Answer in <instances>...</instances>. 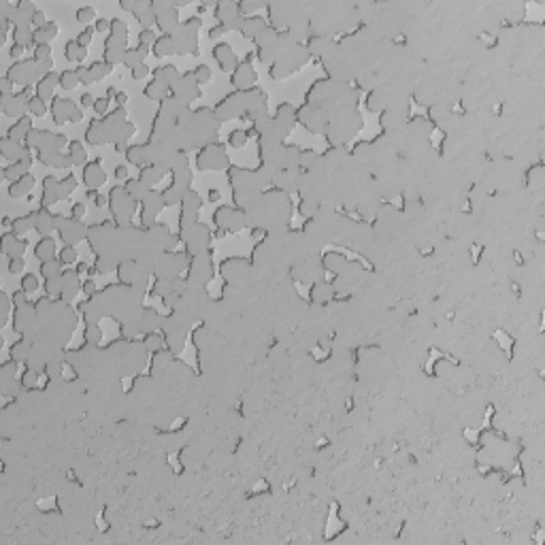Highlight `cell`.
<instances>
[{
    "label": "cell",
    "mask_w": 545,
    "mask_h": 545,
    "mask_svg": "<svg viewBox=\"0 0 545 545\" xmlns=\"http://www.w3.org/2000/svg\"><path fill=\"white\" fill-rule=\"evenodd\" d=\"M173 43L177 53H196V30L186 24L179 26L177 32L173 34Z\"/></svg>",
    "instance_id": "6da1fadb"
},
{
    "label": "cell",
    "mask_w": 545,
    "mask_h": 545,
    "mask_svg": "<svg viewBox=\"0 0 545 545\" xmlns=\"http://www.w3.org/2000/svg\"><path fill=\"white\" fill-rule=\"evenodd\" d=\"M53 117H55V124H64V122H79L81 119V111L77 107H73L71 100H64V98H53Z\"/></svg>",
    "instance_id": "7a4b0ae2"
},
{
    "label": "cell",
    "mask_w": 545,
    "mask_h": 545,
    "mask_svg": "<svg viewBox=\"0 0 545 545\" xmlns=\"http://www.w3.org/2000/svg\"><path fill=\"white\" fill-rule=\"evenodd\" d=\"M28 100H30V98H28L26 94L15 92L9 100H3V102H0V109H3L5 115L20 119V117H24V113L28 111Z\"/></svg>",
    "instance_id": "3957f363"
},
{
    "label": "cell",
    "mask_w": 545,
    "mask_h": 545,
    "mask_svg": "<svg viewBox=\"0 0 545 545\" xmlns=\"http://www.w3.org/2000/svg\"><path fill=\"white\" fill-rule=\"evenodd\" d=\"M39 11L30 0H20L17 5H13V13H11V24L13 26H32V17Z\"/></svg>",
    "instance_id": "277c9868"
},
{
    "label": "cell",
    "mask_w": 545,
    "mask_h": 545,
    "mask_svg": "<svg viewBox=\"0 0 545 545\" xmlns=\"http://www.w3.org/2000/svg\"><path fill=\"white\" fill-rule=\"evenodd\" d=\"M0 154H3V158L13 160V162L24 160V158L30 156L28 154V147L22 141H13V139H7V137L0 139Z\"/></svg>",
    "instance_id": "5b68a950"
},
{
    "label": "cell",
    "mask_w": 545,
    "mask_h": 545,
    "mask_svg": "<svg viewBox=\"0 0 545 545\" xmlns=\"http://www.w3.org/2000/svg\"><path fill=\"white\" fill-rule=\"evenodd\" d=\"M62 222V215H51L49 211H47V207H41L39 211H36V230H39L43 236L49 234L53 228H58Z\"/></svg>",
    "instance_id": "8992f818"
},
{
    "label": "cell",
    "mask_w": 545,
    "mask_h": 545,
    "mask_svg": "<svg viewBox=\"0 0 545 545\" xmlns=\"http://www.w3.org/2000/svg\"><path fill=\"white\" fill-rule=\"evenodd\" d=\"M58 230H60V236L64 238V243L66 245H73V243H77L79 238H81V234H83V228H81V224L77 222V219H64L62 217V222H60V226H58Z\"/></svg>",
    "instance_id": "52a82bcc"
},
{
    "label": "cell",
    "mask_w": 545,
    "mask_h": 545,
    "mask_svg": "<svg viewBox=\"0 0 545 545\" xmlns=\"http://www.w3.org/2000/svg\"><path fill=\"white\" fill-rule=\"evenodd\" d=\"M34 320V309L30 307L28 302H22V305H15V315H13V328L20 330V332H26L28 326L32 324Z\"/></svg>",
    "instance_id": "ba28073f"
},
{
    "label": "cell",
    "mask_w": 545,
    "mask_h": 545,
    "mask_svg": "<svg viewBox=\"0 0 545 545\" xmlns=\"http://www.w3.org/2000/svg\"><path fill=\"white\" fill-rule=\"evenodd\" d=\"M30 164H32V156H28L24 160H17V162H13V164H9V166L3 168V177L9 181V184H13L15 179H20L22 175L28 173Z\"/></svg>",
    "instance_id": "9c48e42d"
},
{
    "label": "cell",
    "mask_w": 545,
    "mask_h": 545,
    "mask_svg": "<svg viewBox=\"0 0 545 545\" xmlns=\"http://www.w3.org/2000/svg\"><path fill=\"white\" fill-rule=\"evenodd\" d=\"M32 188H34V177L30 173H26L20 179H15L13 184H9V196L11 198H22V196H26L28 192H30Z\"/></svg>",
    "instance_id": "30bf717a"
},
{
    "label": "cell",
    "mask_w": 545,
    "mask_h": 545,
    "mask_svg": "<svg viewBox=\"0 0 545 545\" xmlns=\"http://www.w3.org/2000/svg\"><path fill=\"white\" fill-rule=\"evenodd\" d=\"M55 83H58V75H55L53 71H51V73H47L45 77H41L39 81H36V85H34L36 96L43 98V100L51 98V96H53V88H55Z\"/></svg>",
    "instance_id": "8fae6325"
},
{
    "label": "cell",
    "mask_w": 545,
    "mask_h": 545,
    "mask_svg": "<svg viewBox=\"0 0 545 545\" xmlns=\"http://www.w3.org/2000/svg\"><path fill=\"white\" fill-rule=\"evenodd\" d=\"M213 55H215V60L219 62V66H222V71H230L232 66H236V58H234V53H232V49H230V47H228L226 43H219V45H215Z\"/></svg>",
    "instance_id": "7c38bea8"
},
{
    "label": "cell",
    "mask_w": 545,
    "mask_h": 545,
    "mask_svg": "<svg viewBox=\"0 0 545 545\" xmlns=\"http://www.w3.org/2000/svg\"><path fill=\"white\" fill-rule=\"evenodd\" d=\"M238 30H241L247 39H256V36L264 30V22H262V17H258V15H247V17H243Z\"/></svg>",
    "instance_id": "4fadbf2b"
},
{
    "label": "cell",
    "mask_w": 545,
    "mask_h": 545,
    "mask_svg": "<svg viewBox=\"0 0 545 545\" xmlns=\"http://www.w3.org/2000/svg\"><path fill=\"white\" fill-rule=\"evenodd\" d=\"M77 288H79V281H77V273H73V271H66L62 273V300L64 302H69L75 294H77Z\"/></svg>",
    "instance_id": "5bb4252c"
},
{
    "label": "cell",
    "mask_w": 545,
    "mask_h": 545,
    "mask_svg": "<svg viewBox=\"0 0 545 545\" xmlns=\"http://www.w3.org/2000/svg\"><path fill=\"white\" fill-rule=\"evenodd\" d=\"M32 130V119L28 117V115H24V117H20L17 119L15 124L11 128L7 130V139H13V141H24L26 139V135L28 132Z\"/></svg>",
    "instance_id": "9a60e30c"
},
{
    "label": "cell",
    "mask_w": 545,
    "mask_h": 545,
    "mask_svg": "<svg viewBox=\"0 0 545 545\" xmlns=\"http://www.w3.org/2000/svg\"><path fill=\"white\" fill-rule=\"evenodd\" d=\"M43 198H41V207H49L53 205L55 200H60L58 196V181L53 177H45V184H43Z\"/></svg>",
    "instance_id": "2e32d148"
},
{
    "label": "cell",
    "mask_w": 545,
    "mask_h": 545,
    "mask_svg": "<svg viewBox=\"0 0 545 545\" xmlns=\"http://www.w3.org/2000/svg\"><path fill=\"white\" fill-rule=\"evenodd\" d=\"M13 43L24 45V47H34L32 26H13Z\"/></svg>",
    "instance_id": "e0dca14e"
},
{
    "label": "cell",
    "mask_w": 545,
    "mask_h": 545,
    "mask_svg": "<svg viewBox=\"0 0 545 545\" xmlns=\"http://www.w3.org/2000/svg\"><path fill=\"white\" fill-rule=\"evenodd\" d=\"M55 34H58V26L53 22H47L43 28H36L34 30V47L36 45H49V41Z\"/></svg>",
    "instance_id": "ac0fdd59"
},
{
    "label": "cell",
    "mask_w": 545,
    "mask_h": 545,
    "mask_svg": "<svg viewBox=\"0 0 545 545\" xmlns=\"http://www.w3.org/2000/svg\"><path fill=\"white\" fill-rule=\"evenodd\" d=\"M252 81H254L252 66L250 64H236V71L232 75V83L236 85V88H245V85H250Z\"/></svg>",
    "instance_id": "d6986e66"
},
{
    "label": "cell",
    "mask_w": 545,
    "mask_h": 545,
    "mask_svg": "<svg viewBox=\"0 0 545 545\" xmlns=\"http://www.w3.org/2000/svg\"><path fill=\"white\" fill-rule=\"evenodd\" d=\"M83 181H85V184H88L90 188H96V186H100L102 181H104V173L100 170L98 162H92V164L85 166V170H83Z\"/></svg>",
    "instance_id": "ffe728a7"
},
{
    "label": "cell",
    "mask_w": 545,
    "mask_h": 545,
    "mask_svg": "<svg viewBox=\"0 0 545 545\" xmlns=\"http://www.w3.org/2000/svg\"><path fill=\"white\" fill-rule=\"evenodd\" d=\"M53 252H55V245H53V241L49 236H43L39 243L34 245V256L39 258L41 262H45V260H53Z\"/></svg>",
    "instance_id": "44dd1931"
},
{
    "label": "cell",
    "mask_w": 545,
    "mask_h": 545,
    "mask_svg": "<svg viewBox=\"0 0 545 545\" xmlns=\"http://www.w3.org/2000/svg\"><path fill=\"white\" fill-rule=\"evenodd\" d=\"M154 47V53L156 55H168V53H175V43H173V36L170 34H162L156 39V43L151 45Z\"/></svg>",
    "instance_id": "7402d4cb"
},
{
    "label": "cell",
    "mask_w": 545,
    "mask_h": 545,
    "mask_svg": "<svg viewBox=\"0 0 545 545\" xmlns=\"http://www.w3.org/2000/svg\"><path fill=\"white\" fill-rule=\"evenodd\" d=\"M32 228H36V213H28V215L13 219V232L15 234H24L28 230H32Z\"/></svg>",
    "instance_id": "603a6c76"
},
{
    "label": "cell",
    "mask_w": 545,
    "mask_h": 545,
    "mask_svg": "<svg viewBox=\"0 0 545 545\" xmlns=\"http://www.w3.org/2000/svg\"><path fill=\"white\" fill-rule=\"evenodd\" d=\"M145 55H147V47L145 45H139V47H135V49H128L126 51V58H124V62H126L130 69H137V66L143 64Z\"/></svg>",
    "instance_id": "cb8c5ba5"
},
{
    "label": "cell",
    "mask_w": 545,
    "mask_h": 545,
    "mask_svg": "<svg viewBox=\"0 0 545 545\" xmlns=\"http://www.w3.org/2000/svg\"><path fill=\"white\" fill-rule=\"evenodd\" d=\"M88 141L92 143V145H100V143L107 141V130L102 128V124L100 122H94L90 130H88Z\"/></svg>",
    "instance_id": "d4e9b609"
},
{
    "label": "cell",
    "mask_w": 545,
    "mask_h": 545,
    "mask_svg": "<svg viewBox=\"0 0 545 545\" xmlns=\"http://www.w3.org/2000/svg\"><path fill=\"white\" fill-rule=\"evenodd\" d=\"M64 49H66V51H64L66 58H69V60H75V62H81V60L85 58V53H88V51H85V47H81L77 41H69Z\"/></svg>",
    "instance_id": "484cf974"
},
{
    "label": "cell",
    "mask_w": 545,
    "mask_h": 545,
    "mask_svg": "<svg viewBox=\"0 0 545 545\" xmlns=\"http://www.w3.org/2000/svg\"><path fill=\"white\" fill-rule=\"evenodd\" d=\"M62 262L60 260H45V262H41V273L45 275V279H49V277H58V275H62Z\"/></svg>",
    "instance_id": "4316f807"
},
{
    "label": "cell",
    "mask_w": 545,
    "mask_h": 545,
    "mask_svg": "<svg viewBox=\"0 0 545 545\" xmlns=\"http://www.w3.org/2000/svg\"><path fill=\"white\" fill-rule=\"evenodd\" d=\"M28 113L34 117H43L47 113V102L34 94V96H30V100H28Z\"/></svg>",
    "instance_id": "83f0119b"
},
{
    "label": "cell",
    "mask_w": 545,
    "mask_h": 545,
    "mask_svg": "<svg viewBox=\"0 0 545 545\" xmlns=\"http://www.w3.org/2000/svg\"><path fill=\"white\" fill-rule=\"evenodd\" d=\"M88 69H90V77H92V81H100L104 75H109V73H111V64H109V62H92Z\"/></svg>",
    "instance_id": "f1b7e54d"
},
{
    "label": "cell",
    "mask_w": 545,
    "mask_h": 545,
    "mask_svg": "<svg viewBox=\"0 0 545 545\" xmlns=\"http://www.w3.org/2000/svg\"><path fill=\"white\" fill-rule=\"evenodd\" d=\"M79 83V77H77V71H64L58 75V85H62L64 90H73L77 88Z\"/></svg>",
    "instance_id": "f546056e"
},
{
    "label": "cell",
    "mask_w": 545,
    "mask_h": 545,
    "mask_svg": "<svg viewBox=\"0 0 545 545\" xmlns=\"http://www.w3.org/2000/svg\"><path fill=\"white\" fill-rule=\"evenodd\" d=\"M43 135H45V130H36V128H32V130L26 135L24 145H26L28 149H39V147H41V143H43Z\"/></svg>",
    "instance_id": "4dcf8cb0"
},
{
    "label": "cell",
    "mask_w": 545,
    "mask_h": 545,
    "mask_svg": "<svg viewBox=\"0 0 545 545\" xmlns=\"http://www.w3.org/2000/svg\"><path fill=\"white\" fill-rule=\"evenodd\" d=\"M77 188V181H75V177L73 175H69V177H64L62 181H58V196L60 198H69L71 194H73V190Z\"/></svg>",
    "instance_id": "1f68e13d"
},
{
    "label": "cell",
    "mask_w": 545,
    "mask_h": 545,
    "mask_svg": "<svg viewBox=\"0 0 545 545\" xmlns=\"http://www.w3.org/2000/svg\"><path fill=\"white\" fill-rule=\"evenodd\" d=\"M109 34H111V36H115V39H124V41H126V39H128V26L124 24L119 17H115V20H111Z\"/></svg>",
    "instance_id": "d6a6232c"
},
{
    "label": "cell",
    "mask_w": 545,
    "mask_h": 545,
    "mask_svg": "<svg viewBox=\"0 0 545 545\" xmlns=\"http://www.w3.org/2000/svg\"><path fill=\"white\" fill-rule=\"evenodd\" d=\"M69 156L73 158V164H83L85 162V149L79 141H73L69 145Z\"/></svg>",
    "instance_id": "836d02e7"
},
{
    "label": "cell",
    "mask_w": 545,
    "mask_h": 545,
    "mask_svg": "<svg viewBox=\"0 0 545 545\" xmlns=\"http://www.w3.org/2000/svg\"><path fill=\"white\" fill-rule=\"evenodd\" d=\"M162 173H164V170H162L160 166H149V168H145V170L141 173V181H143L145 186H147V184H154V181H158V179L162 177Z\"/></svg>",
    "instance_id": "e575fe53"
},
{
    "label": "cell",
    "mask_w": 545,
    "mask_h": 545,
    "mask_svg": "<svg viewBox=\"0 0 545 545\" xmlns=\"http://www.w3.org/2000/svg\"><path fill=\"white\" fill-rule=\"evenodd\" d=\"M26 358H28V343L17 341L15 345L11 347V360L22 362V360H26Z\"/></svg>",
    "instance_id": "d590c367"
},
{
    "label": "cell",
    "mask_w": 545,
    "mask_h": 545,
    "mask_svg": "<svg viewBox=\"0 0 545 545\" xmlns=\"http://www.w3.org/2000/svg\"><path fill=\"white\" fill-rule=\"evenodd\" d=\"M164 92H166V85L156 81V79L145 88V94H147L149 98H162V96H164Z\"/></svg>",
    "instance_id": "8d00e7d4"
},
{
    "label": "cell",
    "mask_w": 545,
    "mask_h": 545,
    "mask_svg": "<svg viewBox=\"0 0 545 545\" xmlns=\"http://www.w3.org/2000/svg\"><path fill=\"white\" fill-rule=\"evenodd\" d=\"M11 90H13V81L5 75V77L0 79V102H3V100H9V98L13 96V92H11Z\"/></svg>",
    "instance_id": "74e56055"
},
{
    "label": "cell",
    "mask_w": 545,
    "mask_h": 545,
    "mask_svg": "<svg viewBox=\"0 0 545 545\" xmlns=\"http://www.w3.org/2000/svg\"><path fill=\"white\" fill-rule=\"evenodd\" d=\"M17 241V234L15 232H5L3 236H0V252H3L5 256L9 254V250L13 247V243Z\"/></svg>",
    "instance_id": "f35d334b"
},
{
    "label": "cell",
    "mask_w": 545,
    "mask_h": 545,
    "mask_svg": "<svg viewBox=\"0 0 545 545\" xmlns=\"http://www.w3.org/2000/svg\"><path fill=\"white\" fill-rule=\"evenodd\" d=\"M45 290H47V294H60L62 292V275L49 277L45 283Z\"/></svg>",
    "instance_id": "ab89813d"
},
{
    "label": "cell",
    "mask_w": 545,
    "mask_h": 545,
    "mask_svg": "<svg viewBox=\"0 0 545 545\" xmlns=\"http://www.w3.org/2000/svg\"><path fill=\"white\" fill-rule=\"evenodd\" d=\"M26 247H28V241L26 238H17V241L13 243V247L11 250H9V258H22L24 256V252H26Z\"/></svg>",
    "instance_id": "60d3db41"
},
{
    "label": "cell",
    "mask_w": 545,
    "mask_h": 545,
    "mask_svg": "<svg viewBox=\"0 0 545 545\" xmlns=\"http://www.w3.org/2000/svg\"><path fill=\"white\" fill-rule=\"evenodd\" d=\"M34 60H39V62L51 60V47L49 45H36L34 47Z\"/></svg>",
    "instance_id": "b9f144b4"
},
{
    "label": "cell",
    "mask_w": 545,
    "mask_h": 545,
    "mask_svg": "<svg viewBox=\"0 0 545 545\" xmlns=\"http://www.w3.org/2000/svg\"><path fill=\"white\" fill-rule=\"evenodd\" d=\"M156 39H158V36L154 34V30H151V28H143V30H141V34H139V41H141L139 45L151 47V45L156 43Z\"/></svg>",
    "instance_id": "7bdbcfd3"
},
{
    "label": "cell",
    "mask_w": 545,
    "mask_h": 545,
    "mask_svg": "<svg viewBox=\"0 0 545 545\" xmlns=\"http://www.w3.org/2000/svg\"><path fill=\"white\" fill-rule=\"evenodd\" d=\"M58 260H60L62 264H73L75 260H77V252H75V247H73V245H66L64 250H62V254H60Z\"/></svg>",
    "instance_id": "ee69618b"
},
{
    "label": "cell",
    "mask_w": 545,
    "mask_h": 545,
    "mask_svg": "<svg viewBox=\"0 0 545 545\" xmlns=\"http://www.w3.org/2000/svg\"><path fill=\"white\" fill-rule=\"evenodd\" d=\"M36 288H39V279H36L34 275H24L22 277V290L28 294V292H34Z\"/></svg>",
    "instance_id": "f6af8a7d"
},
{
    "label": "cell",
    "mask_w": 545,
    "mask_h": 545,
    "mask_svg": "<svg viewBox=\"0 0 545 545\" xmlns=\"http://www.w3.org/2000/svg\"><path fill=\"white\" fill-rule=\"evenodd\" d=\"M94 17H96V13H94V9H92V7H81L79 11H77V20H79L81 24H90Z\"/></svg>",
    "instance_id": "bcb514c9"
},
{
    "label": "cell",
    "mask_w": 545,
    "mask_h": 545,
    "mask_svg": "<svg viewBox=\"0 0 545 545\" xmlns=\"http://www.w3.org/2000/svg\"><path fill=\"white\" fill-rule=\"evenodd\" d=\"M192 75H194L196 83H205L209 77H211V71H209V66H207V64H200V66H198V69H196Z\"/></svg>",
    "instance_id": "7dc6e473"
},
{
    "label": "cell",
    "mask_w": 545,
    "mask_h": 545,
    "mask_svg": "<svg viewBox=\"0 0 545 545\" xmlns=\"http://www.w3.org/2000/svg\"><path fill=\"white\" fill-rule=\"evenodd\" d=\"M92 34H94V28H90V26H85V30H81L79 32V36L75 41H77L81 47H88V43L92 41Z\"/></svg>",
    "instance_id": "c3c4849f"
},
{
    "label": "cell",
    "mask_w": 545,
    "mask_h": 545,
    "mask_svg": "<svg viewBox=\"0 0 545 545\" xmlns=\"http://www.w3.org/2000/svg\"><path fill=\"white\" fill-rule=\"evenodd\" d=\"M0 309H3V322L7 320V315H9V311H11V302H9V294L3 290L0 292Z\"/></svg>",
    "instance_id": "681fc988"
},
{
    "label": "cell",
    "mask_w": 545,
    "mask_h": 545,
    "mask_svg": "<svg viewBox=\"0 0 545 545\" xmlns=\"http://www.w3.org/2000/svg\"><path fill=\"white\" fill-rule=\"evenodd\" d=\"M24 271V260L22 258H9V273H22Z\"/></svg>",
    "instance_id": "f907efd6"
},
{
    "label": "cell",
    "mask_w": 545,
    "mask_h": 545,
    "mask_svg": "<svg viewBox=\"0 0 545 545\" xmlns=\"http://www.w3.org/2000/svg\"><path fill=\"white\" fill-rule=\"evenodd\" d=\"M22 386L24 388H32L36 386V373L34 371H26L24 375H22Z\"/></svg>",
    "instance_id": "816d5d0a"
},
{
    "label": "cell",
    "mask_w": 545,
    "mask_h": 545,
    "mask_svg": "<svg viewBox=\"0 0 545 545\" xmlns=\"http://www.w3.org/2000/svg\"><path fill=\"white\" fill-rule=\"evenodd\" d=\"M47 22H49V20H47V17H45V13H43V11H36V13H34V17H32V26H34V30H36V28H43Z\"/></svg>",
    "instance_id": "f5cc1de1"
},
{
    "label": "cell",
    "mask_w": 545,
    "mask_h": 545,
    "mask_svg": "<svg viewBox=\"0 0 545 545\" xmlns=\"http://www.w3.org/2000/svg\"><path fill=\"white\" fill-rule=\"evenodd\" d=\"M75 71H77L79 83H92V77H90V69H85V66H79V69H75Z\"/></svg>",
    "instance_id": "db71d44e"
},
{
    "label": "cell",
    "mask_w": 545,
    "mask_h": 545,
    "mask_svg": "<svg viewBox=\"0 0 545 545\" xmlns=\"http://www.w3.org/2000/svg\"><path fill=\"white\" fill-rule=\"evenodd\" d=\"M230 143H232L234 147L243 145V143H245V132H243V130H241V132H238V130H234L232 135H230Z\"/></svg>",
    "instance_id": "11a10c76"
},
{
    "label": "cell",
    "mask_w": 545,
    "mask_h": 545,
    "mask_svg": "<svg viewBox=\"0 0 545 545\" xmlns=\"http://www.w3.org/2000/svg\"><path fill=\"white\" fill-rule=\"evenodd\" d=\"M145 75H149V69H147L145 64H141V66H137V69H132V77H135V79H143Z\"/></svg>",
    "instance_id": "9f6ffc18"
},
{
    "label": "cell",
    "mask_w": 545,
    "mask_h": 545,
    "mask_svg": "<svg viewBox=\"0 0 545 545\" xmlns=\"http://www.w3.org/2000/svg\"><path fill=\"white\" fill-rule=\"evenodd\" d=\"M24 49H26L24 45H17V43H13V45H11V49H9V55H11L13 60H17V58H20V55L24 53Z\"/></svg>",
    "instance_id": "6f0895ef"
},
{
    "label": "cell",
    "mask_w": 545,
    "mask_h": 545,
    "mask_svg": "<svg viewBox=\"0 0 545 545\" xmlns=\"http://www.w3.org/2000/svg\"><path fill=\"white\" fill-rule=\"evenodd\" d=\"M94 109H96L98 113H107V109H109V98H98L96 102H94Z\"/></svg>",
    "instance_id": "680465c9"
},
{
    "label": "cell",
    "mask_w": 545,
    "mask_h": 545,
    "mask_svg": "<svg viewBox=\"0 0 545 545\" xmlns=\"http://www.w3.org/2000/svg\"><path fill=\"white\" fill-rule=\"evenodd\" d=\"M111 28V22H107V20H98L96 22V30L98 32H104V30H109Z\"/></svg>",
    "instance_id": "91938a15"
},
{
    "label": "cell",
    "mask_w": 545,
    "mask_h": 545,
    "mask_svg": "<svg viewBox=\"0 0 545 545\" xmlns=\"http://www.w3.org/2000/svg\"><path fill=\"white\" fill-rule=\"evenodd\" d=\"M94 102H96V100H94L90 94H83V96H81V104H83V107H92Z\"/></svg>",
    "instance_id": "94428289"
},
{
    "label": "cell",
    "mask_w": 545,
    "mask_h": 545,
    "mask_svg": "<svg viewBox=\"0 0 545 545\" xmlns=\"http://www.w3.org/2000/svg\"><path fill=\"white\" fill-rule=\"evenodd\" d=\"M83 213H85V207H83V205H79V203H77V205L73 207V215H75V217H81Z\"/></svg>",
    "instance_id": "6125c7cd"
},
{
    "label": "cell",
    "mask_w": 545,
    "mask_h": 545,
    "mask_svg": "<svg viewBox=\"0 0 545 545\" xmlns=\"http://www.w3.org/2000/svg\"><path fill=\"white\" fill-rule=\"evenodd\" d=\"M115 102H117V107H122V104L126 102V94H124V92H117V94H115Z\"/></svg>",
    "instance_id": "be15d7a7"
},
{
    "label": "cell",
    "mask_w": 545,
    "mask_h": 545,
    "mask_svg": "<svg viewBox=\"0 0 545 545\" xmlns=\"http://www.w3.org/2000/svg\"><path fill=\"white\" fill-rule=\"evenodd\" d=\"M126 173H128L126 166H117V168H115V177H117V179H124V177H126Z\"/></svg>",
    "instance_id": "e7e4bbea"
},
{
    "label": "cell",
    "mask_w": 545,
    "mask_h": 545,
    "mask_svg": "<svg viewBox=\"0 0 545 545\" xmlns=\"http://www.w3.org/2000/svg\"><path fill=\"white\" fill-rule=\"evenodd\" d=\"M0 224H3L5 228H13V219H11V217H7V215H5V217H3V222H0Z\"/></svg>",
    "instance_id": "03108f58"
},
{
    "label": "cell",
    "mask_w": 545,
    "mask_h": 545,
    "mask_svg": "<svg viewBox=\"0 0 545 545\" xmlns=\"http://www.w3.org/2000/svg\"><path fill=\"white\" fill-rule=\"evenodd\" d=\"M83 290H85V292H92V290H94V283H92V281L83 283Z\"/></svg>",
    "instance_id": "003e7915"
}]
</instances>
